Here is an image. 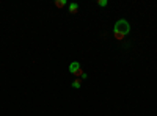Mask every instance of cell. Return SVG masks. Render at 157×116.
Listing matches in <instances>:
<instances>
[{"mask_svg":"<svg viewBox=\"0 0 157 116\" xmlns=\"http://www.w3.org/2000/svg\"><path fill=\"white\" fill-rule=\"evenodd\" d=\"M55 6H57V8H63V6H66V0H55Z\"/></svg>","mask_w":157,"mask_h":116,"instance_id":"5b68a950","label":"cell"},{"mask_svg":"<svg viewBox=\"0 0 157 116\" xmlns=\"http://www.w3.org/2000/svg\"><path fill=\"white\" fill-rule=\"evenodd\" d=\"M80 86H82V79H75L74 82H72V88H75V90H79Z\"/></svg>","mask_w":157,"mask_h":116,"instance_id":"277c9868","label":"cell"},{"mask_svg":"<svg viewBox=\"0 0 157 116\" xmlns=\"http://www.w3.org/2000/svg\"><path fill=\"white\" fill-rule=\"evenodd\" d=\"M131 33V25L126 19H120V21L115 22V27H113V35L118 41L124 39L127 35Z\"/></svg>","mask_w":157,"mask_h":116,"instance_id":"6da1fadb","label":"cell"},{"mask_svg":"<svg viewBox=\"0 0 157 116\" xmlns=\"http://www.w3.org/2000/svg\"><path fill=\"white\" fill-rule=\"evenodd\" d=\"M80 69H82V66H80L79 61H72V63L69 64V72H71V74H74V75L77 74Z\"/></svg>","mask_w":157,"mask_h":116,"instance_id":"7a4b0ae2","label":"cell"},{"mask_svg":"<svg viewBox=\"0 0 157 116\" xmlns=\"http://www.w3.org/2000/svg\"><path fill=\"white\" fill-rule=\"evenodd\" d=\"M68 10H69V13H71V14H75V13L79 11V5H77L75 2H71V3H69V6H68Z\"/></svg>","mask_w":157,"mask_h":116,"instance_id":"3957f363","label":"cell"},{"mask_svg":"<svg viewBox=\"0 0 157 116\" xmlns=\"http://www.w3.org/2000/svg\"><path fill=\"white\" fill-rule=\"evenodd\" d=\"M98 5L99 6H107V5H109V2H107V0H98Z\"/></svg>","mask_w":157,"mask_h":116,"instance_id":"8992f818","label":"cell"}]
</instances>
